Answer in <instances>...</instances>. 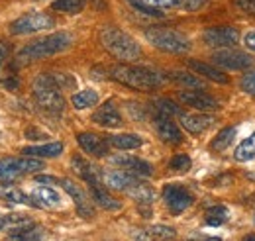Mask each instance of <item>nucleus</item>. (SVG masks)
I'll return each instance as SVG.
<instances>
[{"label":"nucleus","mask_w":255,"mask_h":241,"mask_svg":"<svg viewBox=\"0 0 255 241\" xmlns=\"http://www.w3.org/2000/svg\"><path fill=\"white\" fill-rule=\"evenodd\" d=\"M59 184L65 188V192L73 198V202H75V206H77L79 216H83V218H93V216H95V208H93V204H91L89 194H87V192H85L77 182L69 181V179H63Z\"/></svg>","instance_id":"nucleus-12"},{"label":"nucleus","mask_w":255,"mask_h":241,"mask_svg":"<svg viewBox=\"0 0 255 241\" xmlns=\"http://www.w3.org/2000/svg\"><path fill=\"white\" fill-rule=\"evenodd\" d=\"M33 100L43 112L51 116H59L65 110V98L61 94V89L57 87L51 75H41L33 81Z\"/></svg>","instance_id":"nucleus-4"},{"label":"nucleus","mask_w":255,"mask_h":241,"mask_svg":"<svg viewBox=\"0 0 255 241\" xmlns=\"http://www.w3.org/2000/svg\"><path fill=\"white\" fill-rule=\"evenodd\" d=\"M214 118L208 114H181V125L189 131V133H202L206 129H210L214 125Z\"/></svg>","instance_id":"nucleus-19"},{"label":"nucleus","mask_w":255,"mask_h":241,"mask_svg":"<svg viewBox=\"0 0 255 241\" xmlns=\"http://www.w3.org/2000/svg\"><path fill=\"white\" fill-rule=\"evenodd\" d=\"M244 43H246V47H248V49L255 51V30L248 31V33L244 35Z\"/></svg>","instance_id":"nucleus-43"},{"label":"nucleus","mask_w":255,"mask_h":241,"mask_svg":"<svg viewBox=\"0 0 255 241\" xmlns=\"http://www.w3.org/2000/svg\"><path fill=\"white\" fill-rule=\"evenodd\" d=\"M137 12H141V14H145V16H155V18H159L163 16V12H161L159 8H153V6H149V4H145V2H141V0H128Z\"/></svg>","instance_id":"nucleus-37"},{"label":"nucleus","mask_w":255,"mask_h":241,"mask_svg":"<svg viewBox=\"0 0 255 241\" xmlns=\"http://www.w3.org/2000/svg\"><path fill=\"white\" fill-rule=\"evenodd\" d=\"M91 120L98 125H102V127H120L122 125V116H120V112H118V108L112 100L100 104L95 110Z\"/></svg>","instance_id":"nucleus-15"},{"label":"nucleus","mask_w":255,"mask_h":241,"mask_svg":"<svg viewBox=\"0 0 255 241\" xmlns=\"http://www.w3.org/2000/svg\"><path fill=\"white\" fill-rule=\"evenodd\" d=\"M240 87L244 89V92H248V94L255 96V71H250V73H246V75L242 77Z\"/></svg>","instance_id":"nucleus-38"},{"label":"nucleus","mask_w":255,"mask_h":241,"mask_svg":"<svg viewBox=\"0 0 255 241\" xmlns=\"http://www.w3.org/2000/svg\"><path fill=\"white\" fill-rule=\"evenodd\" d=\"M0 198L6 200V202H12V204H30V206H35V202L28 194H24L18 186H14L10 182H2L0 184Z\"/></svg>","instance_id":"nucleus-23"},{"label":"nucleus","mask_w":255,"mask_h":241,"mask_svg":"<svg viewBox=\"0 0 255 241\" xmlns=\"http://www.w3.org/2000/svg\"><path fill=\"white\" fill-rule=\"evenodd\" d=\"M169 79L185 89H204V83L194 75V73H185V71H173L169 73Z\"/></svg>","instance_id":"nucleus-26"},{"label":"nucleus","mask_w":255,"mask_h":241,"mask_svg":"<svg viewBox=\"0 0 255 241\" xmlns=\"http://www.w3.org/2000/svg\"><path fill=\"white\" fill-rule=\"evenodd\" d=\"M163 200H165L167 208L171 210V214H181L187 208H191L192 204L191 192L185 190L183 186H175V184H169L163 188Z\"/></svg>","instance_id":"nucleus-10"},{"label":"nucleus","mask_w":255,"mask_h":241,"mask_svg":"<svg viewBox=\"0 0 255 241\" xmlns=\"http://www.w3.org/2000/svg\"><path fill=\"white\" fill-rule=\"evenodd\" d=\"M226 220H228V208H224V206H216V208H210L206 212V224L208 226L218 228Z\"/></svg>","instance_id":"nucleus-35"},{"label":"nucleus","mask_w":255,"mask_h":241,"mask_svg":"<svg viewBox=\"0 0 255 241\" xmlns=\"http://www.w3.org/2000/svg\"><path fill=\"white\" fill-rule=\"evenodd\" d=\"M77 141L87 153H91L93 157H106L108 155V139H102L100 135L91 133V131H83L77 135Z\"/></svg>","instance_id":"nucleus-18"},{"label":"nucleus","mask_w":255,"mask_h":241,"mask_svg":"<svg viewBox=\"0 0 255 241\" xmlns=\"http://www.w3.org/2000/svg\"><path fill=\"white\" fill-rule=\"evenodd\" d=\"M35 182H41V184H55V182H59V181L53 179V177H47V175H39V177H35Z\"/></svg>","instance_id":"nucleus-44"},{"label":"nucleus","mask_w":255,"mask_h":241,"mask_svg":"<svg viewBox=\"0 0 255 241\" xmlns=\"http://www.w3.org/2000/svg\"><path fill=\"white\" fill-rule=\"evenodd\" d=\"M204 2H206V0H183V2H181V6H183L185 10H191L192 12V10H198Z\"/></svg>","instance_id":"nucleus-42"},{"label":"nucleus","mask_w":255,"mask_h":241,"mask_svg":"<svg viewBox=\"0 0 255 241\" xmlns=\"http://www.w3.org/2000/svg\"><path fill=\"white\" fill-rule=\"evenodd\" d=\"M155 129H157V135L169 145H177L183 141V133L179 125L171 121L169 116H155Z\"/></svg>","instance_id":"nucleus-17"},{"label":"nucleus","mask_w":255,"mask_h":241,"mask_svg":"<svg viewBox=\"0 0 255 241\" xmlns=\"http://www.w3.org/2000/svg\"><path fill=\"white\" fill-rule=\"evenodd\" d=\"M179 100L191 108H196L200 112H206V110H218L220 104L214 96H210L208 92H204L202 89H191V91H183L179 92Z\"/></svg>","instance_id":"nucleus-11"},{"label":"nucleus","mask_w":255,"mask_h":241,"mask_svg":"<svg viewBox=\"0 0 255 241\" xmlns=\"http://www.w3.org/2000/svg\"><path fill=\"white\" fill-rule=\"evenodd\" d=\"M6 57H8V45L4 41H0V67H2V63H4Z\"/></svg>","instance_id":"nucleus-46"},{"label":"nucleus","mask_w":255,"mask_h":241,"mask_svg":"<svg viewBox=\"0 0 255 241\" xmlns=\"http://www.w3.org/2000/svg\"><path fill=\"white\" fill-rule=\"evenodd\" d=\"M2 228H4V218L0 216V230H2Z\"/></svg>","instance_id":"nucleus-47"},{"label":"nucleus","mask_w":255,"mask_h":241,"mask_svg":"<svg viewBox=\"0 0 255 241\" xmlns=\"http://www.w3.org/2000/svg\"><path fill=\"white\" fill-rule=\"evenodd\" d=\"M51 77H53V81L57 83V87H59V89L75 87V79H73V77H69L67 73H51Z\"/></svg>","instance_id":"nucleus-39"},{"label":"nucleus","mask_w":255,"mask_h":241,"mask_svg":"<svg viewBox=\"0 0 255 241\" xmlns=\"http://www.w3.org/2000/svg\"><path fill=\"white\" fill-rule=\"evenodd\" d=\"M128 194H129L137 204H151L153 198H155L153 188L147 186V184H143V182H137L135 186H131V188L128 190Z\"/></svg>","instance_id":"nucleus-27"},{"label":"nucleus","mask_w":255,"mask_h":241,"mask_svg":"<svg viewBox=\"0 0 255 241\" xmlns=\"http://www.w3.org/2000/svg\"><path fill=\"white\" fill-rule=\"evenodd\" d=\"M191 165H192V161L189 155H175V157L171 159V163H169V167H171L173 171H179V173L189 171Z\"/></svg>","instance_id":"nucleus-36"},{"label":"nucleus","mask_w":255,"mask_h":241,"mask_svg":"<svg viewBox=\"0 0 255 241\" xmlns=\"http://www.w3.org/2000/svg\"><path fill=\"white\" fill-rule=\"evenodd\" d=\"M212 61L224 69H230V71H248L254 65V59L248 53L232 49V47H224L220 51H216Z\"/></svg>","instance_id":"nucleus-8"},{"label":"nucleus","mask_w":255,"mask_h":241,"mask_svg":"<svg viewBox=\"0 0 255 241\" xmlns=\"http://www.w3.org/2000/svg\"><path fill=\"white\" fill-rule=\"evenodd\" d=\"M91 198L95 200L100 208H104V210H120L122 208V202H118L116 198H112L106 192L104 184H91Z\"/></svg>","instance_id":"nucleus-21"},{"label":"nucleus","mask_w":255,"mask_h":241,"mask_svg":"<svg viewBox=\"0 0 255 241\" xmlns=\"http://www.w3.org/2000/svg\"><path fill=\"white\" fill-rule=\"evenodd\" d=\"M71 167H73V171H75V175H79L81 179L85 182H89V186L91 184H104L102 182V173H100V169L93 165V163H89V161H85L83 157H79V155H75L73 159H71Z\"/></svg>","instance_id":"nucleus-16"},{"label":"nucleus","mask_w":255,"mask_h":241,"mask_svg":"<svg viewBox=\"0 0 255 241\" xmlns=\"http://www.w3.org/2000/svg\"><path fill=\"white\" fill-rule=\"evenodd\" d=\"M24 155H32V157H59L63 153V143L61 141H51V143H43V145H33V147H24Z\"/></svg>","instance_id":"nucleus-24"},{"label":"nucleus","mask_w":255,"mask_h":241,"mask_svg":"<svg viewBox=\"0 0 255 241\" xmlns=\"http://www.w3.org/2000/svg\"><path fill=\"white\" fill-rule=\"evenodd\" d=\"M102 182L108 188H112V190H126L128 192L131 186H135L137 182L141 181L135 177V173L126 171V169H120V171H108V173H104Z\"/></svg>","instance_id":"nucleus-14"},{"label":"nucleus","mask_w":255,"mask_h":241,"mask_svg":"<svg viewBox=\"0 0 255 241\" xmlns=\"http://www.w3.org/2000/svg\"><path fill=\"white\" fill-rule=\"evenodd\" d=\"M45 165L39 157H2L0 159V182H14L24 175H32L41 171Z\"/></svg>","instance_id":"nucleus-6"},{"label":"nucleus","mask_w":255,"mask_h":241,"mask_svg":"<svg viewBox=\"0 0 255 241\" xmlns=\"http://www.w3.org/2000/svg\"><path fill=\"white\" fill-rule=\"evenodd\" d=\"M234 4L248 14H255V0H234Z\"/></svg>","instance_id":"nucleus-41"},{"label":"nucleus","mask_w":255,"mask_h":241,"mask_svg":"<svg viewBox=\"0 0 255 241\" xmlns=\"http://www.w3.org/2000/svg\"><path fill=\"white\" fill-rule=\"evenodd\" d=\"M234 157H236V161H242V163L254 159L255 157V133H252L250 137H246V139L236 147Z\"/></svg>","instance_id":"nucleus-29"},{"label":"nucleus","mask_w":255,"mask_h":241,"mask_svg":"<svg viewBox=\"0 0 255 241\" xmlns=\"http://www.w3.org/2000/svg\"><path fill=\"white\" fill-rule=\"evenodd\" d=\"M110 163L116 165V167H122L126 171H131L135 175H143V177H149L153 173V167L147 161H143L139 157H133V155H126V153H120V155L110 157Z\"/></svg>","instance_id":"nucleus-13"},{"label":"nucleus","mask_w":255,"mask_h":241,"mask_svg":"<svg viewBox=\"0 0 255 241\" xmlns=\"http://www.w3.org/2000/svg\"><path fill=\"white\" fill-rule=\"evenodd\" d=\"M234 137H236V127H224L222 131L212 139L210 147H212V151H224L226 147L232 145Z\"/></svg>","instance_id":"nucleus-31"},{"label":"nucleus","mask_w":255,"mask_h":241,"mask_svg":"<svg viewBox=\"0 0 255 241\" xmlns=\"http://www.w3.org/2000/svg\"><path fill=\"white\" fill-rule=\"evenodd\" d=\"M147 41L165 53H187L191 49V41L185 33L171 28H149L145 30Z\"/></svg>","instance_id":"nucleus-5"},{"label":"nucleus","mask_w":255,"mask_h":241,"mask_svg":"<svg viewBox=\"0 0 255 241\" xmlns=\"http://www.w3.org/2000/svg\"><path fill=\"white\" fill-rule=\"evenodd\" d=\"M153 8H173V6H181L183 0H141Z\"/></svg>","instance_id":"nucleus-40"},{"label":"nucleus","mask_w":255,"mask_h":241,"mask_svg":"<svg viewBox=\"0 0 255 241\" xmlns=\"http://www.w3.org/2000/svg\"><path fill=\"white\" fill-rule=\"evenodd\" d=\"M202 39L210 47H234L240 41V31L232 26H216L204 31Z\"/></svg>","instance_id":"nucleus-9"},{"label":"nucleus","mask_w":255,"mask_h":241,"mask_svg":"<svg viewBox=\"0 0 255 241\" xmlns=\"http://www.w3.org/2000/svg\"><path fill=\"white\" fill-rule=\"evenodd\" d=\"M98 37H100V43L104 45V49L116 59L131 63V61H137L141 57V47L126 31L118 30L114 26H106L100 30Z\"/></svg>","instance_id":"nucleus-3"},{"label":"nucleus","mask_w":255,"mask_h":241,"mask_svg":"<svg viewBox=\"0 0 255 241\" xmlns=\"http://www.w3.org/2000/svg\"><path fill=\"white\" fill-rule=\"evenodd\" d=\"M110 77L124 85L128 89H133V91H153L161 87L165 83V77L161 75L159 71H153V69H147V67H135V65H116L112 71H110Z\"/></svg>","instance_id":"nucleus-1"},{"label":"nucleus","mask_w":255,"mask_h":241,"mask_svg":"<svg viewBox=\"0 0 255 241\" xmlns=\"http://www.w3.org/2000/svg\"><path fill=\"white\" fill-rule=\"evenodd\" d=\"M71 104L77 110H85V108H93L95 104H98V94L95 91H81L77 94H73Z\"/></svg>","instance_id":"nucleus-30"},{"label":"nucleus","mask_w":255,"mask_h":241,"mask_svg":"<svg viewBox=\"0 0 255 241\" xmlns=\"http://www.w3.org/2000/svg\"><path fill=\"white\" fill-rule=\"evenodd\" d=\"M18 79H6L4 81V89H8V91H16L18 89Z\"/></svg>","instance_id":"nucleus-45"},{"label":"nucleus","mask_w":255,"mask_h":241,"mask_svg":"<svg viewBox=\"0 0 255 241\" xmlns=\"http://www.w3.org/2000/svg\"><path fill=\"white\" fill-rule=\"evenodd\" d=\"M55 26V20L49 14L43 12H32V14H24L18 20H14L10 24V31L14 35H26V33H35V31L49 30Z\"/></svg>","instance_id":"nucleus-7"},{"label":"nucleus","mask_w":255,"mask_h":241,"mask_svg":"<svg viewBox=\"0 0 255 241\" xmlns=\"http://www.w3.org/2000/svg\"><path fill=\"white\" fill-rule=\"evenodd\" d=\"M189 67H191L192 71L196 73V75H200V77H204V79H208V81H212V83H220V85H226V83H230V79H228V75L222 73L220 69H216V67H212V65H208V63H202V61H189L187 63Z\"/></svg>","instance_id":"nucleus-20"},{"label":"nucleus","mask_w":255,"mask_h":241,"mask_svg":"<svg viewBox=\"0 0 255 241\" xmlns=\"http://www.w3.org/2000/svg\"><path fill=\"white\" fill-rule=\"evenodd\" d=\"M32 198H33V202H35V206L55 208V206L61 204L59 194H57L53 188H49V186H37V188H33Z\"/></svg>","instance_id":"nucleus-22"},{"label":"nucleus","mask_w":255,"mask_h":241,"mask_svg":"<svg viewBox=\"0 0 255 241\" xmlns=\"http://www.w3.org/2000/svg\"><path fill=\"white\" fill-rule=\"evenodd\" d=\"M45 236V232H43V228H39V226H30V228H24V230H20V232H12V234H8V238L10 240H41Z\"/></svg>","instance_id":"nucleus-33"},{"label":"nucleus","mask_w":255,"mask_h":241,"mask_svg":"<svg viewBox=\"0 0 255 241\" xmlns=\"http://www.w3.org/2000/svg\"><path fill=\"white\" fill-rule=\"evenodd\" d=\"M85 2L87 0H55L51 4V8L57 12H63V14H77L85 8Z\"/></svg>","instance_id":"nucleus-32"},{"label":"nucleus","mask_w":255,"mask_h":241,"mask_svg":"<svg viewBox=\"0 0 255 241\" xmlns=\"http://www.w3.org/2000/svg\"><path fill=\"white\" fill-rule=\"evenodd\" d=\"M141 137L135 133H118V135H110L108 137V145L116 147V149H137L141 147Z\"/></svg>","instance_id":"nucleus-25"},{"label":"nucleus","mask_w":255,"mask_h":241,"mask_svg":"<svg viewBox=\"0 0 255 241\" xmlns=\"http://www.w3.org/2000/svg\"><path fill=\"white\" fill-rule=\"evenodd\" d=\"M145 232H147L149 240H153V238L155 240H173V238H177V232L171 226H151Z\"/></svg>","instance_id":"nucleus-34"},{"label":"nucleus","mask_w":255,"mask_h":241,"mask_svg":"<svg viewBox=\"0 0 255 241\" xmlns=\"http://www.w3.org/2000/svg\"><path fill=\"white\" fill-rule=\"evenodd\" d=\"M73 43V35L67 33V31H57V33H51L47 37H41L37 41H33L30 45L22 47L16 55V63L18 65H30L33 61L45 59V57H51L55 53H61L65 49H69Z\"/></svg>","instance_id":"nucleus-2"},{"label":"nucleus","mask_w":255,"mask_h":241,"mask_svg":"<svg viewBox=\"0 0 255 241\" xmlns=\"http://www.w3.org/2000/svg\"><path fill=\"white\" fill-rule=\"evenodd\" d=\"M153 110H155V116H169V118L183 114L181 106L175 104V102L169 100V98H157V100L153 102Z\"/></svg>","instance_id":"nucleus-28"}]
</instances>
